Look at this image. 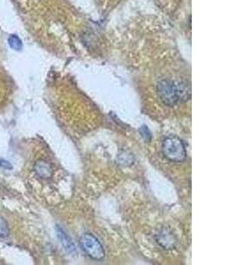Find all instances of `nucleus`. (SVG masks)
<instances>
[{
    "instance_id": "1",
    "label": "nucleus",
    "mask_w": 236,
    "mask_h": 265,
    "mask_svg": "<svg viewBox=\"0 0 236 265\" xmlns=\"http://www.w3.org/2000/svg\"><path fill=\"white\" fill-rule=\"evenodd\" d=\"M157 94L162 103L173 107L180 102H185L189 97V90L185 84H174L170 81H161L157 84Z\"/></svg>"
},
{
    "instance_id": "2",
    "label": "nucleus",
    "mask_w": 236,
    "mask_h": 265,
    "mask_svg": "<svg viewBox=\"0 0 236 265\" xmlns=\"http://www.w3.org/2000/svg\"><path fill=\"white\" fill-rule=\"evenodd\" d=\"M162 150L170 161L183 162L187 158L186 147L183 141L176 136H168L162 142Z\"/></svg>"
},
{
    "instance_id": "3",
    "label": "nucleus",
    "mask_w": 236,
    "mask_h": 265,
    "mask_svg": "<svg viewBox=\"0 0 236 265\" xmlns=\"http://www.w3.org/2000/svg\"><path fill=\"white\" fill-rule=\"evenodd\" d=\"M81 247L88 257L95 261H101L105 257L103 245L92 233H84L80 239Z\"/></svg>"
},
{
    "instance_id": "4",
    "label": "nucleus",
    "mask_w": 236,
    "mask_h": 265,
    "mask_svg": "<svg viewBox=\"0 0 236 265\" xmlns=\"http://www.w3.org/2000/svg\"><path fill=\"white\" fill-rule=\"evenodd\" d=\"M155 238L157 244L166 250L174 249L177 245V238L169 228L163 227L159 229L156 233Z\"/></svg>"
},
{
    "instance_id": "5",
    "label": "nucleus",
    "mask_w": 236,
    "mask_h": 265,
    "mask_svg": "<svg viewBox=\"0 0 236 265\" xmlns=\"http://www.w3.org/2000/svg\"><path fill=\"white\" fill-rule=\"evenodd\" d=\"M34 170L39 178H45V179L50 178L53 174L52 166H50V163H48L46 160L37 161L34 166Z\"/></svg>"
},
{
    "instance_id": "6",
    "label": "nucleus",
    "mask_w": 236,
    "mask_h": 265,
    "mask_svg": "<svg viewBox=\"0 0 236 265\" xmlns=\"http://www.w3.org/2000/svg\"><path fill=\"white\" fill-rule=\"evenodd\" d=\"M57 234H58V239L62 243L66 251L69 253H75V244L73 243V241L71 240L70 238L66 234V232H64L62 229L58 226L57 227Z\"/></svg>"
},
{
    "instance_id": "7",
    "label": "nucleus",
    "mask_w": 236,
    "mask_h": 265,
    "mask_svg": "<svg viewBox=\"0 0 236 265\" xmlns=\"http://www.w3.org/2000/svg\"><path fill=\"white\" fill-rule=\"evenodd\" d=\"M9 235V229L5 220L0 218V239H4Z\"/></svg>"
},
{
    "instance_id": "8",
    "label": "nucleus",
    "mask_w": 236,
    "mask_h": 265,
    "mask_svg": "<svg viewBox=\"0 0 236 265\" xmlns=\"http://www.w3.org/2000/svg\"><path fill=\"white\" fill-rule=\"evenodd\" d=\"M140 132H141L142 136L143 137V139L149 141L151 139V133L149 132V129H147V127L142 126L141 129H140Z\"/></svg>"
},
{
    "instance_id": "9",
    "label": "nucleus",
    "mask_w": 236,
    "mask_h": 265,
    "mask_svg": "<svg viewBox=\"0 0 236 265\" xmlns=\"http://www.w3.org/2000/svg\"><path fill=\"white\" fill-rule=\"evenodd\" d=\"M0 166L4 167V168H6V169H12V166L9 162L5 161L4 159L0 158Z\"/></svg>"
}]
</instances>
